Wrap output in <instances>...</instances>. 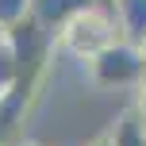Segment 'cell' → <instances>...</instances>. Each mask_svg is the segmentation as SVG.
I'll return each instance as SVG.
<instances>
[{
	"label": "cell",
	"instance_id": "1",
	"mask_svg": "<svg viewBox=\"0 0 146 146\" xmlns=\"http://www.w3.org/2000/svg\"><path fill=\"white\" fill-rule=\"evenodd\" d=\"M115 42H123V31H119L115 12H111V8H100V4H88L85 12H77L66 27L54 35V54L88 66L96 54H104Z\"/></svg>",
	"mask_w": 146,
	"mask_h": 146
},
{
	"label": "cell",
	"instance_id": "2",
	"mask_svg": "<svg viewBox=\"0 0 146 146\" xmlns=\"http://www.w3.org/2000/svg\"><path fill=\"white\" fill-rule=\"evenodd\" d=\"M85 73H88V81L96 88H108V92L127 88V92H135L146 81V58H142V50L135 42H115L104 54H96L85 66Z\"/></svg>",
	"mask_w": 146,
	"mask_h": 146
},
{
	"label": "cell",
	"instance_id": "3",
	"mask_svg": "<svg viewBox=\"0 0 146 146\" xmlns=\"http://www.w3.org/2000/svg\"><path fill=\"white\" fill-rule=\"evenodd\" d=\"M88 4H92V0H35L31 15H35V23H38L42 31L58 35V31L66 27L73 15H77V12H85Z\"/></svg>",
	"mask_w": 146,
	"mask_h": 146
},
{
	"label": "cell",
	"instance_id": "4",
	"mask_svg": "<svg viewBox=\"0 0 146 146\" xmlns=\"http://www.w3.org/2000/svg\"><path fill=\"white\" fill-rule=\"evenodd\" d=\"M115 19L119 31H123V42L142 46L146 42V0H115Z\"/></svg>",
	"mask_w": 146,
	"mask_h": 146
},
{
	"label": "cell",
	"instance_id": "5",
	"mask_svg": "<svg viewBox=\"0 0 146 146\" xmlns=\"http://www.w3.org/2000/svg\"><path fill=\"white\" fill-rule=\"evenodd\" d=\"M108 139H111V146H146V119L135 108H127L123 115L111 123Z\"/></svg>",
	"mask_w": 146,
	"mask_h": 146
},
{
	"label": "cell",
	"instance_id": "6",
	"mask_svg": "<svg viewBox=\"0 0 146 146\" xmlns=\"http://www.w3.org/2000/svg\"><path fill=\"white\" fill-rule=\"evenodd\" d=\"M15 85H19V54H15V42L8 38V31H0V100H8Z\"/></svg>",
	"mask_w": 146,
	"mask_h": 146
},
{
	"label": "cell",
	"instance_id": "7",
	"mask_svg": "<svg viewBox=\"0 0 146 146\" xmlns=\"http://www.w3.org/2000/svg\"><path fill=\"white\" fill-rule=\"evenodd\" d=\"M31 8L35 0H0V31H12L23 19H31Z\"/></svg>",
	"mask_w": 146,
	"mask_h": 146
},
{
	"label": "cell",
	"instance_id": "8",
	"mask_svg": "<svg viewBox=\"0 0 146 146\" xmlns=\"http://www.w3.org/2000/svg\"><path fill=\"white\" fill-rule=\"evenodd\" d=\"M131 108H135V111H139V115L146 119V81H142L139 88H135V104H131Z\"/></svg>",
	"mask_w": 146,
	"mask_h": 146
},
{
	"label": "cell",
	"instance_id": "9",
	"mask_svg": "<svg viewBox=\"0 0 146 146\" xmlns=\"http://www.w3.org/2000/svg\"><path fill=\"white\" fill-rule=\"evenodd\" d=\"M88 146H111V139H108V135H100V139H92Z\"/></svg>",
	"mask_w": 146,
	"mask_h": 146
},
{
	"label": "cell",
	"instance_id": "10",
	"mask_svg": "<svg viewBox=\"0 0 146 146\" xmlns=\"http://www.w3.org/2000/svg\"><path fill=\"white\" fill-rule=\"evenodd\" d=\"M0 146H35V142H23V139H8V142H0Z\"/></svg>",
	"mask_w": 146,
	"mask_h": 146
},
{
	"label": "cell",
	"instance_id": "11",
	"mask_svg": "<svg viewBox=\"0 0 146 146\" xmlns=\"http://www.w3.org/2000/svg\"><path fill=\"white\" fill-rule=\"evenodd\" d=\"M92 4H100V8H115V0H92Z\"/></svg>",
	"mask_w": 146,
	"mask_h": 146
},
{
	"label": "cell",
	"instance_id": "12",
	"mask_svg": "<svg viewBox=\"0 0 146 146\" xmlns=\"http://www.w3.org/2000/svg\"><path fill=\"white\" fill-rule=\"evenodd\" d=\"M139 50H142V58H146V42H142V46H139Z\"/></svg>",
	"mask_w": 146,
	"mask_h": 146
}]
</instances>
